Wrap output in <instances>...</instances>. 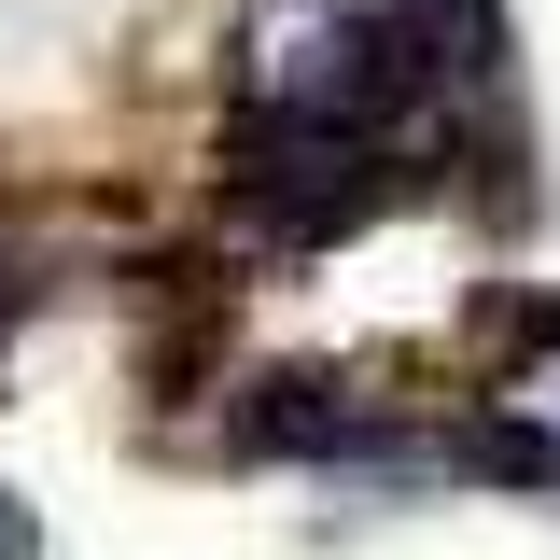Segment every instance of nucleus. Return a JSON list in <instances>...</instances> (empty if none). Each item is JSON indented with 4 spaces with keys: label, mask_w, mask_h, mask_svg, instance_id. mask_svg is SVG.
Here are the masks:
<instances>
[{
    "label": "nucleus",
    "mask_w": 560,
    "mask_h": 560,
    "mask_svg": "<svg viewBox=\"0 0 560 560\" xmlns=\"http://www.w3.org/2000/svg\"><path fill=\"white\" fill-rule=\"evenodd\" d=\"M14 308H28V267H14V253H0V337H14Z\"/></svg>",
    "instance_id": "3"
},
{
    "label": "nucleus",
    "mask_w": 560,
    "mask_h": 560,
    "mask_svg": "<svg viewBox=\"0 0 560 560\" xmlns=\"http://www.w3.org/2000/svg\"><path fill=\"white\" fill-rule=\"evenodd\" d=\"M378 197H393L378 127H337V113H308V98H280V84L238 98V127H224V210H238L253 238L323 253V238H350Z\"/></svg>",
    "instance_id": "1"
},
{
    "label": "nucleus",
    "mask_w": 560,
    "mask_h": 560,
    "mask_svg": "<svg viewBox=\"0 0 560 560\" xmlns=\"http://www.w3.org/2000/svg\"><path fill=\"white\" fill-rule=\"evenodd\" d=\"M0 560H43V547H28V504H14V490H0Z\"/></svg>",
    "instance_id": "2"
}]
</instances>
